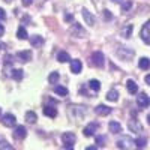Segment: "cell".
<instances>
[{
  "mask_svg": "<svg viewBox=\"0 0 150 150\" xmlns=\"http://www.w3.org/2000/svg\"><path fill=\"white\" fill-rule=\"evenodd\" d=\"M87 110L84 107H80V105H71L68 108V114L71 119H75V120H81L84 116H86Z\"/></svg>",
  "mask_w": 150,
  "mask_h": 150,
  "instance_id": "1",
  "label": "cell"
},
{
  "mask_svg": "<svg viewBox=\"0 0 150 150\" xmlns=\"http://www.w3.org/2000/svg\"><path fill=\"white\" fill-rule=\"evenodd\" d=\"M75 140H77V137H75L74 132H63L62 134V143H63L65 149H72Z\"/></svg>",
  "mask_w": 150,
  "mask_h": 150,
  "instance_id": "2",
  "label": "cell"
},
{
  "mask_svg": "<svg viewBox=\"0 0 150 150\" xmlns=\"http://www.w3.org/2000/svg\"><path fill=\"white\" fill-rule=\"evenodd\" d=\"M134 50H131V48H128V47H120L119 48V51H117V56L119 57H122L123 60H131L132 57H134Z\"/></svg>",
  "mask_w": 150,
  "mask_h": 150,
  "instance_id": "3",
  "label": "cell"
},
{
  "mask_svg": "<svg viewBox=\"0 0 150 150\" xmlns=\"http://www.w3.org/2000/svg\"><path fill=\"white\" fill-rule=\"evenodd\" d=\"M92 63H93L95 66H98V68H102L104 63H105L104 54H102L101 51H95V53L92 54Z\"/></svg>",
  "mask_w": 150,
  "mask_h": 150,
  "instance_id": "4",
  "label": "cell"
},
{
  "mask_svg": "<svg viewBox=\"0 0 150 150\" xmlns=\"http://www.w3.org/2000/svg\"><path fill=\"white\" fill-rule=\"evenodd\" d=\"M71 35L72 36H75V38H84L86 36V30L83 29V26L81 24H78V23H74V26L71 27Z\"/></svg>",
  "mask_w": 150,
  "mask_h": 150,
  "instance_id": "5",
  "label": "cell"
},
{
  "mask_svg": "<svg viewBox=\"0 0 150 150\" xmlns=\"http://www.w3.org/2000/svg\"><path fill=\"white\" fill-rule=\"evenodd\" d=\"M140 36H141V39H143L147 45H150V20H149V21L144 24V26H143Z\"/></svg>",
  "mask_w": 150,
  "mask_h": 150,
  "instance_id": "6",
  "label": "cell"
},
{
  "mask_svg": "<svg viewBox=\"0 0 150 150\" xmlns=\"http://www.w3.org/2000/svg\"><path fill=\"white\" fill-rule=\"evenodd\" d=\"M2 123L5 125V126H8V128H14L15 123H17V119H15L14 114L8 112V114H3L2 116Z\"/></svg>",
  "mask_w": 150,
  "mask_h": 150,
  "instance_id": "7",
  "label": "cell"
},
{
  "mask_svg": "<svg viewBox=\"0 0 150 150\" xmlns=\"http://www.w3.org/2000/svg\"><path fill=\"white\" fill-rule=\"evenodd\" d=\"M137 104H138L140 108H147L150 105V98L146 93H140L137 96Z\"/></svg>",
  "mask_w": 150,
  "mask_h": 150,
  "instance_id": "8",
  "label": "cell"
},
{
  "mask_svg": "<svg viewBox=\"0 0 150 150\" xmlns=\"http://www.w3.org/2000/svg\"><path fill=\"white\" fill-rule=\"evenodd\" d=\"M98 128H99V123H96V122H92L90 125H87V126L84 128V131H83L84 137H93V134Z\"/></svg>",
  "mask_w": 150,
  "mask_h": 150,
  "instance_id": "9",
  "label": "cell"
},
{
  "mask_svg": "<svg viewBox=\"0 0 150 150\" xmlns=\"http://www.w3.org/2000/svg\"><path fill=\"white\" fill-rule=\"evenodd\" d=\"M83 18L86 20V24H89V26H95V23H96V18H95V15L92 14L90 11H87V9H83Z\"/></svg>",
  "mask_w": 150,
  "mask_h": 150,
  "instance_id": "10",
  "label": "cell"
},
{
  "mask_svg": "<svg viewBox=\"0 0 150 150\" xmlns=\"http://www.w3.org/2000/svg\"><path fill=\"white\" fill-rule=\"evenodd\" d=\"M132 144H134V141H132V138H129V137H123L122 140L117 141V147L119 149H131Z\"/></svg>",
  "mask_w": 150,
  "mask_h": 150,
  "instance_id": "11",
  "label": "cell"
},
{
  "mask_svg": "<svg viewBox=\"0 0 150 150\" xmlns=\"http://www.w3.org/2000/svg\"><path fill=\"white\" fill-rule=\"evenodd\" d=\"M26 135H27V131L24 126H17L14 129V138L15 140H24L26 138Z\"/></svg>",
  "mask_w": 150,
  "mask_h": 150,
  "instance_id": "12",
  "label": "cell"
},
{
  "mask_svg": "<svg viewBox=\"0 0 150 150\" xmlns=\"http://www.w3.org/2000/svg\"><path fill=\"white\" fill-rule=\"evenodd\" d=\"M95 112H96L98 116H102V117H104V116H108L110 112H111V108L101 104V105H98V107L95 108Z\"/></svg>",
  "mask_w": 150,
  "mask_h": 150,
  "instance_id": "13",
  "label": "cell"
},
{
  "mask_svg": "<svg viewBox=\"0 0 150 150\" xmlns=\"http://www.w3.org/2000/svg\"><path fill=\"white\" fill-rule=\"evenodd\" d=\"M30 44H32V47H35V48H41V47L44 45V38L39 36V35H35V36L30 38Z\"/></svg>",
  "mask_w": 150,
  "mask_h": 150,
  "instance_id": "14",
  "label": "cell"
},
{
  "mask_svg": "<svg viewBox=\"0 0 150 150\" xmlns=\"http://www.w3.org/2000/svg\"><path fill=\"white\" fill-rule=\"evenodd\" d=\"M129 129L132 131V132H141L143 131V126H141V123L138 122V120H135V119H132V120H129Z\"/></svg>",
  "mask_w": 150,
  "mask_h": 150,
  "instance_id": "15",
  "label": "cell"
},
{
  "mask_svg": "<svg viewBox=\"0 0 150 150\" xmlns=\"http://www.w3.org/2000/svg\"><path fill=\"white\" fill-rule=\"evenodd\" d=\"M83 69V63H81V60H72L71 59V71L74 74H80Z\"/></svg>",
  "mask_w": 150,
  "mask_h": 150,
  "instance_id": "16",
  "label": "cell"
},
{
  "mask_svg": "<svg viewBox=\"0 0 150 150\" xmlns=\"http://www.w3.org/2000/svg\"><path fill=\"white\" fill-rule=\"evenodd\" d=\"M108 129H110V132H112V134H120L122 132V125L119 123V122H110L108 123Z\"/></svg>",
  "mask_w": 150,
  "mask_h": 150,
  "instance_id": "17",
  "label": "cell"
},
{
  "mask_svg": "<svg viewBox=\"0 0 150 150\" xmlns=\"http://www.w3.org/2000/svg\"><path fill=\"white\" fill-rule=\"evenodd\" d=\"M126 89L131 95H135L137 92H138V84H137L134 80H128L126 81Z\"/></svg>",
  "mask_w": 150,
  "mask_h": 150,
  "instance_id": "18",
  "label": "cell"
},
{
  "mask_svg": "<svg viewBox=\"0 0 150 150\" xmlns=\"http://www.w3.org/2000/svg\"><path fill=\"white\" fill-rule=\"evenodd\" d=\"M44 114L47 117L54 119V117H57V110L54 107H51V105H47V107H44Z\"/></svg>",
  "mask_w": 150,
  "mask_h": 150,
  "instance_id": "19",
  "label": "cell"
},
{
  "mask_svg": "<svg viewBox=\"0 0 150 150\" xmlns=\"http://www.w3.org/2000/svg\"><path fill=\"white\" fill-rule=\"evenodd\" d=\"M132 30H134V26H132V24H128V26H125V27L122 29L120 35L125 38V39H129L131 35H132Z\"/></svg>",
  "mask_w": 150,
  "mask_h": 150,
  "instance_id": "20",
  "label": "cell"
},
{
  "mask_svg": "<svg viewBox=\"0 0 150 150\" xmlns=\"http://www.w3.org/2000/svg\"><path fill=\"white\" fill-rule=\"evenodd\" d=\"M24 119H26V122H27L29 125H33V123H36L38 116H36V112H35V111H27V112H26V116H24Z\"/></svg>",
  "mask_w": 150,
  "mask_h": 150,
  "instance_id": "21",
  "label": "cell"
},
{
  "mask_svg": "<svg viewBox=\"0 0 150 150\" xmlns=\"http://www.w3.org/2000/svg\"><path fill=\"white\" fill-rule=\"evenodd\" d=\"M17 57L21 62H29V60H32V51H20V53H17Z\"/></svg>",
  "mask_w": 150,
  "mask_h": 150,
  "instance_id": "22",
  "label": "cell"
},
{
  "mask_svg": "<svg viewBox=\"0 0 150 150\" xmlns=\"http://www.w3.org/2000/svg\"><path fill=\"white\" fill-rule=\"evenodd\" d=\"M57 60L60 62V63H66V62H71V56L66 51H60L57 54Z\"/></svg>",
  "mask_w": 150,
  "mask_h": 150,
  "instance_id": "23",
  "label": "cell"
},
{
  "mask_svg": "<svg viewBox=\"0 0 150 150\" xmlns=\"http://www.w3.org/2000/svg\"><path fill=\"white\" fill-rule=\"evenodd\" d=\"M54 93L56 95H59V96H62V98H65V96H68V89L66 87H63V86H57V87H54Z\"/></svg>",
  "mask_w": 150,
  "mask_h": 150,
  "instance_id": "24",
  "label": "cell"
},
{
  "mask_svg": "<svg viewBox=\"0 0 150 150\" xmlns=\"http://www.w3.org/2000/svg\"><path fill=\"white\" fill-rule=\"evenodd\" d=\"M17 36H18V39H21V41H24V39H27V38H29L27 30L24 29L23 26H20V27H18V30H17Z\"/></svg>",
  "mask_w": 150,
  "mask_h": 150,
  "instance_id": "25",
  "label": "cell"
},
{
  "mask_svg": "<svg viewBox=\"0 0 150 150\" xmlns=\"http://www.w3.org/2000/svg\"><path fill=\"white\" fill-rule=\"evenodd\" d=\"M138 66H140V69H149L150 68V59H147V57H141L140 59V62H138Z\"/></svg>",
  "mask_w": 150,
  "mask_h": 150,
  "instance_id": "26",
  "label": "cell"
},
{
  "mask_svg": "<svg viewBox=\"0 0 150 150\" xmlns=\"http://www.w3.org/2000/svg\"><path fill=\"white\" fill-rule=\"evenodd\" d=\"M107 99H108L110 102H116L117 99H119V92L117 90H110L107 93Z\"/></svg>",
  "mask_w": 150,
  "mask_h": 150,
  "instance_id": "27",
  "label": "cell"
},
{
  "mask_svg": "<svg viewBox=\"0 0 150 150\" xmlns=\"http://www.w3.org/2000/svg\"><path fill=\"white\" fill-rule=\"evenodd\" d=\"M23 77H24V71L23 69H14V71H12V78H14V80L21 81Z\"/></svg>",
  "mask_w": 150,
  "mask_h": 150,
  "instance_id": "28",
  "label": "cell"
},
{
  "mask_svg": "<svg viewBox=\"0 0 150 150\" xmlns=\"http://www.w3.org/2000/svg\"><path fill=\"white\" fill-rule=\"evenodd\" d=\"M89 87H90V90H93V92H99V89H101V83H99L98 80H90L89 81Z\"/></svg>",
  "mask_w": 150,
  "mask_h": 150,
  "instance_id": "29",
  "label": "cell"
},
{
  "mask_svg": "<svg viewBox=\"0 0 150 150\" xmlns=\"http://www.w3.org/2000/svg\"><path fill=\"white\" fill-rule=\"evenodd\" d=\"M59 78H60L59 72H51V74H50V77H48V81H50V84H56L59 81Z\"/></svg>",
  "mask_w": 150,
  "mask_h": 150,
  "instance_id": "30",
  "label": "cell"
},
{
  "mask_svg": "<svg viewBox=\"0 0 150 150\" xmlns=\"http://www.w3.org/2000/svg\"><path fill=\"white\" fill-rule=\"evenodd\" d=\"M134 144L138 147V149H143V147H146V144H147V140L144 138V137H141V138H137L135 141H134Z\"/></svg>",
  "mask_w": 150,
  "mask_h": 150,
  "instance_id": "31",
  "label": "cell"
},
{
  "mask_svg": "<svg viewBox=\"0 0 150 150\" xmlns=\"http://www.w3.org/2000/svg\"><path fill=\"white\" fill-rule=\"evenodd\" d=\"M131 8H132V2H131V0H128V2H125L122 5V12H128Z\"/></svg>",
  "mask_w": 150,
  "mask_h": 150,
  "instance_id": "32",
  "label": "cell"
},
{
  "mask_svg": "<svg viewBox=\"0 0 150 150\" xmlns=\"http://www.w3.org/2000/svg\"><path fill=\"white\" fill-rule=\"evenodd\" d=\"M96 144H98L99 147H104V144H105V137L98 135V137H96Z\"/></svg>",
  "mask_w": 150,
  "mask_h": 150,
  "instance_id": "33",
  "label": "cell"
},
{
  "mask_svg": "<svg viewBox=\"0 0 150 150\" xmlns=\"http://www.w3.org/2000/svg\"><path fill=\"white\" fill-rule=\"evenodd\" d=\"M0 149H6V150H12L14 147H12L9 143H6V141H0Z\"/></svg>",
  "mask_w": 150,
  "mask_h": 150,
  "instance_id": "34",
  "label": "cell"
},
{
  "mask_svg": "<svg viewBox=\"0 0 150 150\" xmlns=\"http://www.w3.org/2000/svg\"><path fill=\"white\" fill-rule=\"evenodd\" d=\"M104 17H105V20H107V21L112 18V15H111V12H110V11H107V9L104 11Z\"/></svg>",
  "mask_w": 150,
  "mask_h": 150,
  "instance_id": "35",
  "label": "cell"
},
{
  "mask_svg": "<svg viewBox=\"0 0 150 150\" xmlns=\"http://www.w3.org/2000/svg\"><path fill=\"white\" fill-rule=\"evenodd\" d=\"M5 20H6V12L0 8V21H5Z\"/></svg>",
  "mask_w": 150,
  "mask_h": 150,
  "instance_id": "36",
  "label": "cell"
},
{
  "mask_svg": "<svg viewBox=\"0 0 150 150\" xmlns=\"http://www.w3.org/2000/svg\"><path fill=\"white\" fill-rule=\"evenodd\" d=\"M12 59H14V56H6L5 57V65H11L12 63Z\"/></svg>",
  "mask_w": 150,
  "mask_h": 150,
  "instance_id": "37",
  "label": "cell"
},
{
  "mask_svg": "<svg viewBox=\"0 0 150 150\" xmlns=\"http://www.w3.org/2000/svg\"><path fill=\"white\" fill-rule=\"evenodd\" d=\"M32 3H33V0H23V5L24 6H30Z\"/></svg>",
  "mask_w": 150,
  "mask_h": 150,
  "instance_id": "38",
  "label": "cell"
},
{
  "mask_svg": "<svg viewBox=\"0 0 150 150\" xmlns=\"http://www.w3.org/2000/svg\"><path fill=\"white\" fill-rule=\"evenodd\" d=\"M5 33V27H3V24H0V36H3Z\"/></svg>",
  "mask_w": 150,
  "mask_h": 150,
  "instance_id": "39",
  "label": "cell"
},
{
  "mask_svg": "<svg viewBox=\"0 0 150 150\" xmlns=\"http://www.w3.org/2000/svg\"><path fill=\"white\" fill-rule=\"evenodd\" d=\"M144 80H146V83L150 86V74H149V75H146V78H144Z\"/></svg>",
  "mask_w": 150,
  "mask_h": 150,
  "instance_id": "40",
  "label": "cell"
},
{
  "mask_svg": "<svg viewBox=\"0 0 150 150\" xmlns=\"http://www.w3.org/2000/svg\"><path fill=\"white\" fill-rule=\"evenodd\" d=\"M98 149V146H92V147H87L86 150H96Z\"/></svg>",
  "mask_w": 150,
  "mask_h": 150,
  "instance_id": "41",
  "label": "cell"
},
{
  "mask_svg": "<svg viewBox=\"0 0 150 150\" xmlns=\"http://www.w3.org/2000/svg\"><path fill=\"white\" fill-rule=\"evenodd\" d=\"M3 2H5V3H11V2H12V0H3Z\"/></svg>",
  "mask_w": 150,
  "mask_h": 150,
  "instance_id": "42",
  "label": "cell"
},
{
  "mask_svg": "<svg viewBox=\"0 0 150 150\" xmlns=\"http://www.w3.org/2000/svg\"><path fill=\"white\" fill-rule=\"evenodd\" d=\"M147 122H149V125H150V114L147 116Z\"/></svg>",
  "mask_w": 150,
  "mask_h": 150,
  "instance_id": "43",
  "label": "cell"
},
{
  "mask_svg": "<svg viewBox=\"0 0 150 150\" xmlns=\"http://www.w3.org/2000/svg\"><path fill=\"white\" fill-rule=\"evenodd\" d=\"M0 117H2V108H0Z\"/></svg>",
  "mask_w": 150,
  "mask_h": 150,
  "instance_id": "44",
  "label": "cell"
},
{
  "mask_svg": "<svg viewBox=\"0 0 150 150\" xmlns=\"http://www.w3.org/2000/svg\"><path fill=\"white\" fill-rule=\"evenodd\" d=\"M112 2H120V0H112Z\"/></svg>",
  "mask_w": 150,
  "mask_h": 150,
  "instance_id": "45",
  "label": "cell"
}]
</instances>
